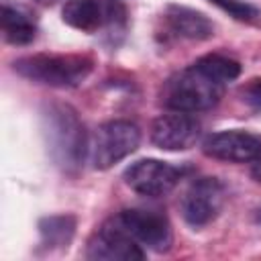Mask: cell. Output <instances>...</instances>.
<instances>
[{"mask_svg":"<svg viewBox=\"0 0 261 261\" xmlns=\"http://www.w3.org/2000/svg\"><path fill=\"white\" fill-rule=\"evenodd\" d=\"M12 67L31 82L53 88H73L92 73L94 59L82 53H35L18 57Z\"/></svg>","mask_w":261,"mask_h":261,"instance_id":"cell-1","label":"cell"},{"mask_svg":"<svg viewBox=\"0 0 261 261\" xmlns=\"http://www.w3.org/2000/svg\"><path fill=\"white\" fill-rule=\"evenodd\" d=\"M86 257L96 261H139L145 259V251L120 226V222L110 216L90 239Z\"/></svg>","mask_w":261,"mask_h":261,"instance_id":"cell-9","label":"cell"},{"mask_svg":"<svg viewBox=\"0 0 261 261\" xmlns=\"http://www.w3.org/2000/svg\"><path fill=\"white\" fill-rule=\"evenodd\" d=\"M202 151L220 161L251 163L261 155V137L245 130H220L204 141Z\"/></svg>","mask_w":261,"mask_h":261,"instance_id":"cell-11","label":"cell"},{"mask_svg":"<svg viewBox=\"0 0 261 261\" xmlns=\"http://www.w3.org/2000/svg\"><path fill=\"white\" fill-rule=\"evenodd\" d=\"M251 175H253L255 181L261 184V155H259L255 161H251Z\"/></svg>","mask_w":261,"mask_h":261,"instance_id":"cell-18","label":"cell"},{"mask_svg":"<svg viewBox=\"0 0 261 261\" xmlns=\"http://www.w3.org/2000/svg\"><path fill=\"white\" fill-rule=\"evenodd\" d=\"M141 130L130 120H110L98 126L92 145V161L96 169H108L120 159L137 151Z\"/></svg>","mask_w":261,"mask_h":261,"instance_id":"cell-4","label":"cell"},{"mask_svg":"<svg viewBox=\"0 0 261 261\" xmlns=\"http://www.w3.org/2000/svg\"><path fill=\"white\" fill-rule=\"evenodd\" d=\"M114 218L139 245H145L147 249L157 253L169 251L173 243V232H171L169 218L161 210L128 208L114 214Z\"/></svg>","mask_w":261,"mask_h":261,"instance_id":"cell-6","label":"cell"},{"mask_svg":"<svg viewBox=\"0 0 261 261\" xmlns=\"http://www.w3.org/2000/svg\"><path fill=\"white\" fill-rule=\"evenodd\" d=\"M222 86L224 84L214 82L192 63L190 67L171 75L165 82L161 92V102L163 106L175 112H188V114L202 112L218 104L224 92Z\"/></svg>","mask_w":261,"mask_h":261,"instance_id":"cell-2","label":"cell"},{"mask_svg":"<svg viewBox=\"0 0 261 261\" xmlns=\"http://www.w3.org/2000/svg\"><path fill=\"white\" fill-rule=\"evenodd\" d=\"M210 2H214L216 6H220L222 10H226L237 20H255V18L261 16V12L255 6L245 4V2H239V0H210Z\"/></svg>","mask_w":261,"mask_h":261,"instance_id":"cell-16","label":"cell"},{"mask_svg":"<svg viewBox=\"0 0 261 261\" xmlns=\"http://www.w3.org/2000/svg\"><path fill=\"white\" fill-rule=\"evenodd\" d=\"M239 96L249 108H253L255 112H261V77H253L245 86H241Z\"/></svg>","mask_w":261,"mask_h":261,"instance_id":"cell-17","label":"cell"},{"mask_svg":"<svg viewBox=\"0 0 261 261\" xmlns=\"http://www.w3.org/2000/svg\"><path fill=\"white\" fill-rule=\"evenodd\" d=\"M181 175H184V169L169 165L165 161H159V159L135 161L122 173L124 184L133 192L147 196V198H159V196L169 194L177 186Z\"/></svg>","mask_w":261,"mask_h":261,"instance_id":"cell-8","label":"cell"},{"mask_svg":"<svg viewBox=\"0 0 261 261\" xmlns=\"http://www.w3.org/2000/svg\"><path fill=\"white\" fill-rule=\"evenodd\" d=\"M224 186L216 177H200L190 184L179 200V210L184 220L194 226L202 228L210 224L224 206Z\"/></svg>","mask_w":261,"mask_h":261,"instance_id":"cell-7","label":"cell"},{"mask_svg":"<svg viewBox=\"0 0 261 261\" xmlns=\"http://www.w3.org/2000/svg\"><path fill=\"white\" fill-rule=\"evenodd\" d=\"M165 22L169 31L181 39L190 41H204L214 35V24L212 20L194 8L179 6V4H169L165 10Z\"/></svg>","mask_w":261,"mask_h":261,"instance_id":"cell-12","label":"cell"},{"mask_svg":"<svg viewBox=\"0 0 261 261\" xmlns=\"http://www.w3.org/2000/svg\"><path fill=\"white\" fill-rule=\"evenodd\" d=\"M39 230L43 234V243L47 247H67L73 230H75V218L65 216H49L39 222Z\"/></svg>","mask_w":261,"mask_h":261,"instance_id":"cell-15","label":"cell"},{"mask_svg":"<svg viewBox=\"0 0 261 261\" xmlns=\"http://www.w3.org/2000/svg\"><path fill=\"white\" fill-rule=\"evenodd\" d=\"M202 73H206L208 77H212L218 84H226L232 82L241 75V63L226 57V55H218V53H208L204 57H200L194 63Z\"/></svg>","mask_w":261,"mask_h":261,"instance_id":"cell-14","label":"cell"},{"mask_svg":"<svg viewBox=\"0 0 261 261\" xmlns=\"http://www.w3.org/2000/svg\"><path fill=\"white\" fill-rule=\"evenodd\" d=\"M37 4H43V6H49V4H55L57 0H35Z\"/></svg>","mask_w":261,"mask_h":261,"instance_id":"cell-19","label":"cell"},{"mask_svg":"<svg viewBox=\"0 0 261 261\" xmlns=\"http://www.w3.org/2000/svg\"><path fill=\"white\" fill-rule=\"evenodd\" d=\"M49 147L59 165L65 169L77 167L86 153V133L77 112L67 104H55L45 112Z\"/></svg>","mask_w":261,"mask_h":261,"instance_id":"cell-3","label":"cell"},{"mask_svg":"<svg viewBox=\"0 0 261 261\" xmlns=\"http://www.w3.org/2000/svg\"><path fill=\"white\" fill-rule=\"evenodd\" d=\"M255 218H257V222H259V224H261V206H259V208H257V212H255Z\"/></svg>","mask_w":261,"mask_h":261,"instance_id":"cell-20","label":"cell"},{"mask_svg":"<svg viewBox=\"0 0 261 261\" xmlns=\"http://www.w3.org/2000/svg\"><path fill=\"white\" fill-rule=\"evenodd\" d=\"M2 35H4V41L10 45H29L37 35V27L31 14L22 12L20 8H12L4 4L2 6Z\"/></svg>","mask_w":261,"mask_h":261,"instance_id":"cell-13","label":"cell"},{"mask_svg":"<svg viewBox=\"0 0 261 261\" xmlns=\"http://www.w3.org/2000/svg\"><path fill=\"white\" fill-rule=\"evenodd\" d=\"M63 22L84 33L120 29L126 22V8L118 0H67L61 10Z\"/></svg>","mask_w":261,"mask_h":261,"instance_id":"cell-5","label":"cell"},{"mask_svg":"<svg viewBox=\"0 0 261 261\" xmlns=\"http://www.w3.org/2000/svg\"><path fill=\"white\" fill-rule=\"evenodd\" d=\"M200 122L188 112L161 114L151 124V143L163 151H186L196 145Z\"/></svg>","mask_w":261,"mask_h":261,"instance_id":"cell-10","label":"cell"}]
</instances>
